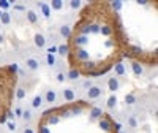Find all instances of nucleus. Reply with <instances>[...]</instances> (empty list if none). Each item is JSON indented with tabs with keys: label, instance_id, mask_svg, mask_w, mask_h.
I'll return each mask as SVG.
<instances>
[{
	"label": "nucleus",
	"instance_id": "nucleus-20",
	"mask_svg": "<svg viewBox=\"0 0 158 133\" xmlns=\"http://www.w3.org/2000/svg\"><path fill=\"white\" fill-rule=\"evenodd\" d=\"M15 97H16V100H18V101H22V100H25V97H27V89H25V87H22V86L16 87Z\"/></svg>",
	"mask_w": 158,
	"mask_h": 133
},
{
	"label": "nucleus",
	"instance_id": "nucleus-42",
	"mask_svg": "<svg viewBox=\"0 0 158 133\" xmlns=\"http://www.w3.org/2000/svg\"><path fill=\"white\" fill-rule=\"evenodd\" d=\"M40 133H51V128L46 124H43V125H40Z\"/></svg>",
	"mask_w": 158,
	"mask_h": 133
},
{
	"label": "nucleus",
	"instance_id": "nucleus-30",
	"mask_svg": "<svg viewBox=\"0 0 158 133\" xmlns=\"http://www.w3.org/2000/svg\"><path fill=\"white\" fill-rule=\"evenodd\" d=\"M70 113H71V116H81L84 113V108H82V106H79V105H74V106L70 108Z\"/></svg>",
	"mask_w": 158,
	"mask_h": 133
},
{
	"label": "nucleus",
	"instance_id": "nucleus-8",
	"mask_svg": "<svg viewBox=\"0 0 158 133\" xmlns=\"http://www.w3.org/2000/svg\"><path fill=\"white\" fill-rule=\"evenodd\" d=\"M101 117H103V108H101V106H92V108H90V113H89L90 122L100 121Z\"/></svg>",
	"mask_w": 158,
	"mask_h": 133
},
{
	"label": "nucleus",
	"instance_id": "nucleus-40",
	"mask_svg": "<svg viewBox=\"0 0 158 133\" xmlns=\"http://www.w3.org/2000/svg\"><path fill=\"white\" fill-rule=\"evenodd\" d=\"M13 114H15V117H21L22 116V106H16L15 111H13Z\"/></svg>",
	"mask_w": 158,
	"mask_h": 133
},
{
	"label": "nucleus",
	"instance_id": "nucleus-41",
	"mask_svg": "<svg viewBox=\"0 0 158 133\" xmlns=\"http://www.w3.org/2000/svg\"><path fill=\"white\" fill-rule=\"evenodd\" d=\"M22 133H36V131H35V128H33L32 125H25V127L22 128Z\"/></svg>",
	"mask_w": 158,
	"mask_h": 133
},
{
	"label": "nucleus",
	"instance_id": "nucleus-49",
	"mask_svg": "<svg viewBox=\"0 0 158 133\" xmlns=\"http://www.w3.org/2000/svg\"><path fill=\"white\" fill-rule=\"evenodd\" d=\"M5 41V36H3V33H0V45H2Z\"/></svg>",
	"mask_w": 158,
	"mask_h": 133
},
{
	"label": "nucleus",
	"instance_id": "nucleus-50",
	"mask_svg": "<svg viewBox=\"0 0 158 133\" xmlns=\"http://www.w3.org/2000/svg\"><path fill=\"white\" fill-rule=\"evenodd\" d=\"M0 122H2V124L5 122V124H6V117H5V116H3V117H0Z\"/></svg>",
	"mask_w": 158,
	"mask_h": 133
},
{
	"label": "nucleus",
	"instance_id": "nucleus-52",
	"mask_svg": "<svg viewBox=\"0 0 158 133\" xmlns=\"http://www.w3.org/2000/svg\"><path fill=\"white\" fill-rule=\"evenodd\" d=\"M0 15H2V11H0Z\"/></svg>",
	"mask_w": 158,
	"mask_h": 133
},
{
	"label": "nucleus",
	"instance_id": "nucleus-34",
	"mask_svg": "<svg viewBox=\"0 0 158 133\" xmlns=\"http://www.w3.org/2000/svg\"><path fill=\"white\" fill-rule=\"evenodd\" d=\"M68 6H70L71 10H79V8L82 6V0H70Z\"/></svg>",
	"mask_w": 158,
	"mask_h": 133
},
{
	"label": "nucleus",
	"instance_id": "nucleus-1",
	"mask_svg": "<svg viewBox=\"0 0 158 133\" xmlns=\"http://www.w3.org/2000/svg\"><path fill=\"white\" fill-rule=\"evenodd\" d=\"M104 95V90H103V86L101 84H94L87 92H85V98L87 100H92V101H95L98 98H101Z\"/></svg>",
	"mask_w": 158,
	"mask_h": 133
},
{
	"label": "nucleus",
	"instance_id": "nucleus-7",
	"mask_svg": "<svg viewBox=\"0 0 158 133\" xmlns=\"http://www.w3.org/2000/svg\"><path fill=\"white\" fill-rule=\"evenodd\" d=\"M33 45H35V48L36 49H44L46 46H48V41H46V35H43V33H35L33 35Z\"/></svg>",
	"mask_w": 158,
	"mask_h": 133
},
{
	"label": "nucleus",
	"instance_id": "nucleus-22",
	"mask_svg": "<svg viewBox=\"0 0 158 133\" xmlns=\"http://www.w3.org/2000/svg\"><path fill=\"white\" fill-rule=\"evenodd\" d=\"M63 6H65L63 0H51V3H49L51 11H52V10H54V11H62V10H63Z\"/></svg>",
	"mask_w": 158,
	"mask_h": 133
},
{
	"label": "nucleus",
	"instance_id": "nucleus-37",
	"mask_svg": "<svg viewBox=\"0 0 158 133\" xmlns=\"http://www.w3.org/2000/svg\"><path fill=\"white\" fill-rule=\"evenodd\" d=\"M79 33L81 35H85V36H89V33H90V24H84L81 29H79Z\"/></svg>",
	"mask_w": 158,
	"mask_h": 133
},
{
	"label": "nucleus",
	"instance_id": "nucleus-14",
	"mask_svg": "<svg viewBox=\"0 0 158 133\" xmlns=\"http://www.w3.org/2000/svg\"><path fill=\"white\" fill-rule=\"evenodd\" d=\"M131 71H133V75L135 76H142L144 75V71H146V68H144V65L141 63V62H138V60H133V62H131Z\"/></svg>",
	"mask_w": 158,
	"mask_h": 133
},
{
	"label": "nucleus",
	"instance_id": "nucleus-9",
	"mask_svg": "<svg viewBox=\"0 0 158 133\" xmlns=\"http://www.w3.org/2000/svg\"><path fill=\"white\" fill-rule=\"evenodd\" d=\"M36 8L40 10L38 15H41L44 19H51V8H49V3H46V2H38V3H36Z\"/></svg>",
	"mask_w": 158,
	"mask_h": 133
},
{
	"label": "nucleus",
	"instance_id": "nucleus-31",
	"mask_svg": "<svg viewBox=\"0 0 158 133\" xmlns=\"http://www.w3.org/2000/svg\"><path fill=\"white\" fill-rule=\"evenodd\" d=\"M13 5H15V2H11V0H0V11H6Z\"/></svg>",
	"mask_w": 158,
	"mask_h": 133
},
{
	"label": "nucleus",
	"instance_id": "nucleus-46",
	"mask_svg": "<svg viewBox=\"0 0 158 133\" xmlns=\"http://www.w3.org/2000/svg\"><path fill=\"white\" fill-rule=\"evenodd\" d=\"M90 32L92 33H100V25H90Z\"/></svg>",
	"mask_w": 158,
	"mask_h": 133
},
{
	"label": "nucleus",
	"instance_id": "nucleus-43",
	"mask_svg": "<svg viewBox=\"0 0 158 133\" xmlns=\"http://www.w3.org/2000/svg\"><path fill=\"white\" fill-rule=\"evenodd\" d=\"M59 117L62 119V117H71V113H70V109H63L60 114H59Z\"/></svg>",
	"mask_w": 158,
	"mask_h": 133
},
{
	"label": "nucleus",
	"instance_id": "nucleus-19",
	"mask_svg": "<svg viewBox=\"0 0 158 133\" xmlns=\"http://www.w3.org/2000/svg\"><path fill=\"white\" fill-rule=\"evenodd\" d=\"M57 54H59V57H67L70 54V45H67V43L57 45Z\"/></svg>",
	"mask_w": 158,
	"mask_h": 133
},
{
	"label": "nucleus",
	"instance_id": "nucleus-38",
	"mask_svg": "<svg viewBox=\"0 0 158 133\" xmlns=\"http://www.w3.org/2000/svg\"><path fill=\"white\" fill-rule=\"evenodd\" d=\"M25 10H27V6L22 5V3H15V5H13V11H21V13H25Z\"/></svg>",
	"mask_w": 158,
	"mask_h": 133
},
{
	"label": "nucleus",
	"instance_id": "nucleus-39",
	"mask_svg": "<svg viewBox=\"0 0 158 133\" xmlns=\"http://www.w3.org/2000/svg\"><path fill=\"white\" fill-rule=\"evenodd\" d=\"M8 68H10V71H13V73H18V70H19V63H10L8 65Z\"/></svg>",
	"mask_w": 158,
	"mask_h": 133
},
{
	"label": "nucleus",
	"instance_id": "nucleus-18",
	"mask_svg": "<svg viewBox=\"0 0 158 133\" xmlns=\"http://www.w3.org/2000/svg\"><path fill=\"white\" fill-rule=\"evenodd\" d=\"M98 125H100V128L103 130V131H111L112 130V121L109 117H101L100 121H98Z\"/></svg>",
	"mask_w": 158,
	"mask_h": 133
},
{
	"label": "nucleus",
	"instance_id": "nucleus-45",
	"mask_svg": "<svg viewBox=\"0 0 158 133\" xmlns=\"http://www.w3.org/2000/svg\"><path fill=\"white\" fill-rule=\"evenodd\" d=\"M5 117H6V121H15V114H13V111H6Z\"/></svg>",
	"mask_w": 158,
	"mask_h": 133
},
{
	"label": "nucleus",
	"instance_id": "nucleus-17",
	"mask_svg": "<svg viewBox=\"0 0 158 133\" xmlns=\"http://www.w3.org/2000/svg\"><path fill=\"white\" fill-rule=\"evenodd\" d=\"M59 36L63 38V40H67L71 36V25L70 24H62L59 25Z\"/></svg>",
	"mask_w": 158,
	"mask_h": 133
},
{
	"label": "nucleus",
	"instance_id": "nucleus-5",
	"mask_svg": "<svg viewBox=\"0 0 158 133\" xmlns=\"http://www.w3.org/2000/svg\"><path fill=\"white\" fill-rule=\"evenodd\" d=\"M24 16H25V19L29 21V24H32V25L38 24L40 19H41V16L38 15V11L35 8H27V10H25V13H24Z\"/></svg>",
	"mask_w": 158,
	"mask_h": 133
},
{
	"label": "nucleus",
	"instance_id": "nucleus-24",
	"mask_svg": "<svg viewBox=\"0 0 158 133\" xmlns=\"http://www.w3.org/2000/svg\"><path fill=\"white\" fill-rule=\"evenodd\" d=\"M11 21H13V18H11L10 13L8 11H2V15H0V24L2 25H10Z\"/></svg>",
	"mask_w": 158,
	"mask_h": 133
},
{
	"label": "nucleus",
	"instance_id": "nucleus-13",
	"mask_svg": "<svg viewBox=\"0 0 158 133\" xmlns=\"http://www.w3.org/2000/svg\"><path fill=\"white\" fill-rule=\"evenodd\" d=\"M108 89L112 92H117L118 89H120V79H118L117 76H114V75H111L109 78H108Z\"/></svg>",
	"mask_w": 158,
	"mask_h": 133
},
{
	"label": "nucleus",
	"instance_id": "nucleus-12",
	"mask_svg": "<svg viewBox=\"0 0 158 133\" xmlns=\"http://www.w3.org/2000/svg\"><path fill=\"white\" fill-rule=\"evenodd\" d=\"M30 108L33 111H40V109H43L44 108V100H43V95H35L32 98V103H30Z\"/></svg>",
	"mask_w": 158,
	"mask_h": 133
},
{
	"label": "nucleus",
	"instance_id": "nucleus-51",
	"mask_svg": "<svg viewBox=\"0 0 158 133\" xmlns=\"http://www.w3.org/2000/svg\"><path fill=\"white\" fill-rule=\"evenodd\" d=\"M118 133H128V131H125V130H120V131H118Z\"/></svg>",
	"mask_w": 158,
	"mask_h": 133
},
{
	"label": "nucleus",
	"instance_id": "nucleus-10",
	"mask_svg": "<svg viewBox=\"0 0 158 133\" xmlns=\"http://www.w3.org/2000/svg\"><path fill=\"white\" fill-rule=\"evenodd\" d=\"M74 57L79 60V62H87V60H90V52L85 49V48H77L76 49V52H74Z\"/></svg>",
	"mask_w": 158,
	"mask_h": 133
},
{
	"label": "nucleus",
	"instance_id": "nucleus-25",
	"mask_svg": "<svg viewBox=\"0 0 158 133\" xmlns=\"http://www.w3.org/2000/svg\"><path fill=\"white\" fill-rule=\"evenodd\" d=\"M57 56L56 54H46V65L49 68H56V63H57Z\"/></svg>",
	"mask_w": 158,
	"mask_h": 133
},
{
	"label": "nucleus",
	"instance_id": "nucleus-33",
	"mask_svg": "<svg viewBox=\"0 0 158 133\" xmlns=\"http://www.w3.org/2000/svg\"><path fill=\"white\" fill-rule=\"evenodd\" d=\"M6 130L10 133H16L18 131V124L15 121H6Z\"/></svg>",
	"mask_w": 158,
	"mask_h": 133
},
{
	"label": "nucleus",
	"instance_id": "nucleus-28",
	"mask_svg": "<svg viewBox=\"0 0 158 133\" xmlns=\"http://www.w3.org/2000/svg\"><path fill=\"white\" fill-rule=\"evenodd\" d=\"M94 84H95V83H94V79H92V78H87V79H84V81H81V87H82L84 92H87Z\"/></svg>",
	"mask_w": 158,
	"mask_h": 133
},
{
	"label": "nucleus",
	"instance_id": "nucleus-47",
	"mask_svg": "<svg viewBox=\"0 0 158 133\" xmlns=\"http://www.w3.org/2000/svg\"><path fill=\"white\" fill-rule=\"evenodd\" d=\"M138 5H142V6H146V5H147V0H138Z\"/></svg>",
	"mask_w": 158,
	"mask_h": 133
},
{
	"label": "nucleus",
	"instance_id": "nucleus-23",
	"mask_svg": "<svg viewBox=\"0 0 158 133\" xmlns=\"http://www.w3.org/2000/svg\"><path fill=\"white\" fill-rule=\"evenodd\" d=\"M57 124H60L59 114H48V117H46V125L49 127V125H57Z\"/></svg>",
	"mask_w": 158,
	"mask_h": 133
},
{
	"label": "nucleus",
	"instance_id": "nucleus-27",
	"mask_svg": "<svg viewBox=\"0 0 158 133\" xmlns=\"http://www.w3.org/2000/svg\"><path fill=\"white\" fill-rule=\"evenodd\" d=\"M115 106H117V97L112 94V95L106 100V108L112 111V109H115Z\"/></svg>",
	"mask_w": 158,
	"mask_h": 133
},
{
	"label": "nucleus",
	"instance_id": "nucleus-21",
	"mask_svg": "<svg viewBox=\"0 0 158 133\" xmlns=\"http://www.w3.org/2000/svg\"><path fill=\"white\" fill-rule=\"evenodd\" d=\"M79 78H81V70H77V68H71V70H68V73H67V79H70V81H77Z\"/></svg>",
	"mask_w": 158,
	"mask_h": 133
},
{
	"label": "nucleus",
	"instance_id": "nucleus-3",
	"mask_svg": "<svg viewBox=\"0 0 158 133\" xmlns=\"http://www.w3.org/2000/svg\"><path fill=\"white\" fill-rule=\"evenodd\" d=\"M24 66H25V70H29V71H38L40 68H41V62H40L38 57L29 56L24 60Z\"/></svg>",
	"mask_w": 158,
	"mask_h": 133
},
{
	"label": "nucleus",
	"instance_id": "nucleus-36",
	"mask_svg": "<svg viewBox=\"0 0 158 133\" xmlns=\"http://www.w3.org/2000/svg\"><path fill=\"white\" fill-rule=\"evenodd\" d=\"M56 81L57 83H65L67 81V73L65 71H57L56 73Z\"/></svg>",
	"mask_w": 158,
	"mask_h": 133
},
{
	"label": "nucleus",
	"instance_id": "nucleus-26",
	"mask_svg": "<svg viewBox=\"0 0 158 133\" xmlns=\"http://www.w3.org/2000/svg\"><path fill=\"white\" fill-rule=\"evenodd\" d=\"M138 103V95L136 94H127L125 95V105L127 106H135Z\"/></svg>",
	"mask_w": 158,
	"mask_h": 133
},
{
	"label": "nucleus",
	"instance_id": "nucleus-4",
	"mask_svg": "<svg viewBox=\"0 0 158 133\" xmlns=\"http://www.w3.org/2000/svg\"><path fill=\"white\" fill-rule=\"evenodd\" d=\"M59 97H60L63 101L70 103V101H74V100L77 98V92H76V89H73V87H65L60 94H59Z\"/></svg>",
	"mask_w": 158,
	"mask_h": 133
},
{
	"label": "nucleus",
	"instance_id": "nucleus-16",
	"mask_svg": "<svg viewBox=\"0 0 158 133\" xmlns=\"http://www.w3.org/2000/svg\"><path fill=\"white\" fill-rule=\"evenodd\" d=\"M73 43H74L76 49H77V48H84V46H87V45H89V36L77 33V35L74 36V40H73Z\"/></svg>",
	"mask_w": 158,
	"mask_h": 133
},
{
	"label": "nucleus",
	"instance_id": "nucleus-48",
	"mask_svg": "<svg viewBox=\"0 0 158 133\" xmlns=\"http://www.w3.org/2000/svg\"><path fill=\"white\" fill-rule=\"evenodd\" d=\"M115 130H117V131H120V130H122V125H120V124H118V122L115 124Z\"/></svg>",
	"mask_w": 158,
	"mask_h": 133
},
{
	"label": "nucleus",
	"instance_id": "nucleus-44",
	"mask_svg": "<svg viewBox=\"0 0 158 133\" xmlns=\"http://www.w3.org/2000/svg\"><path fill=\"white\" fill-rule=\"evenodd\" d=\"M131 52L133 54H142V49L139 46H131Z\"/></svg>",
	"mask_w": 158,
	"mask_h": 133
},
{
	"label": "nucleus",
	"instance_id": "nucleus-32",
	"mask_svg": "<svg viewBox=\"0 0 158 133\" xmlns=\"http://www.w3.org/2000/svg\"><path fill=\"white\" fill-rule=\"evenodd\" d=\"M84 68L90 73V71H95V68H97V62H94V60H87V62H84Z\"/></svg>",
	"mask_w": 158,
	"mask_h": 133
},
{
	"label": "nucleus",
	"instance_id": "nucleus-6",
	"mask_svg": "<svg viewBox=\"0 0 158 133\" xmlns=\"http://www.w3.org/2000/svg\"><path fill=\"white\" fill-rule=\"evenodd\" d=\"M21 119H22V122H24L25 125H30L32 121L35 119V111L30 108V106H25V108H22V116H21Z\"/></svg>",
	"mask_w": 158,
	"mask_h": 133
},
{
	"label": "nucleus",
	"instance_id": "nucleus-11",
	"mask_svg": "<svg viewBox=\"0 0 158 133\" xmlns=\"http://www.w3.org/2000/svg\"><path fill=\"white\" fill-rule=\"evenodd\" d=\"M114 76H117L118 79L127 76V65L123 62H117L114 63Z\"/></svg>",
	"mask_w": 158,
	"mask_h": 133
},
{
	"label": "nucleus",
	"instance_id": "nucleus-15",
	"mask_svg": "<svg viewBox=\"0 0 158 133\" xmlns=\"http://www.w3.org/2000/svg\"><path fill=\"white\" fill-rule=\"evenodd\" d=\"M127 127L130 130H133V131L139 127V119H138L136 114H128L127 116Z\"/></svg>",
	"mask_w": 158,
	"mask_h": 133
},
{
	"label": "nucleus",
	"instance_id": "nucleus-2",
	"mask_svg": "<svg viewBox=\"0 0 158 133\" xmlns=\"http://www.w3.org/2000/svg\"><path fill=\"white\" fill-rule=\"evenodd\" d=\"M59 98H60V97H59V90H57V89H48V90H44V94H43L44 105H49V106L57 105Z\"/></svg>",
	"mask_w": 158,
	"mask_h": 133
},
{
	"label": "nucleus",
	"instance_id": "nucleus-35",
	"mask_svg": "<svg viewBox=\"0 0 158 133\" xmlns=\"http://www.w3.org/2000/svg\"><path fill=\"white\" fill-rule=\"evenodd\" d=\"M122 6H123V2L122 0H114V2H111V8L114 10V11H120L122 10Z\"/></svg>",
	"mask_w": 158,
	"mask_h": 133
},
{
	"label": "nucleus",
	"instance_id": "nucleus-29",
	"mask_svg": "<svg viewBox=\"0 0 158 133\" xmlns=\"http://www.w3.org/2000/svg\"><path fill=\"white\" fill-rule=\"evenodd\" d=\"M100 33L103 36H111L112 35V27H111V25H101V27H100Z\"/></svg>",
	"mask_w": 158,
	"mask_h": 133
}]
</instances>
